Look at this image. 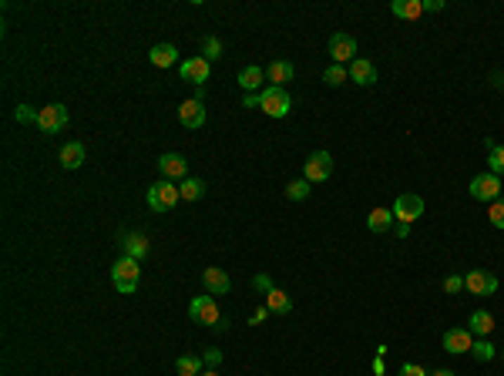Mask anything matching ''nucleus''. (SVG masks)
Segmentation results:
<instances>
[{"label":"nucleus","mask_w":504,"mask_h":376,"mask_svg":"<svg viewBox=\"0 0 504 376\" xmlns=\"http://www.w3.org/2000/svg\"><path fill=\"white\" fill-rule=\"evenodd\" d=\"M138 275H141V269H138V259L122 256L115 266H111V279H115V289H118L122 296H131V292L138 289Z\"/></svg>","instance_id":"nucleus-1"},{"label":"nucleus","mask_w":504,"mask_h":376,"mask_svg":"<svg viewBox=\"0 0 504 376\" xmlns=\"http://www.w3.org/2000/svg\"><path fill=\"white\" fill-rule=\"evenodd\" d=\"M259 108L269 118H286L292 111V98L286 88H262L259 91Z\"/></svg>","instance_id":"nucleus-2"},{"label":"nucleus","mask_w":504,"mask_h":376,"mask_svg":"<svg viewBox=\"0 0 504 376\" xmlns=\"http://www.w3.org/2000/svg\"><path fill=\"white\" fill-rule=\"evenodd\" d=\"M467 192H471V198H477V202H498L504 192V181L498 179V175L484 171V175H474L471 185H467Z\"/></svg>","instance_id":"nucleus-3"},{"label":"nucleus","mask_w":504,"mask_h":376,"mask_svg":"<svg viewBox=\"0 0 504 376\" xmlns=\"http://www.w3.org/2000/svg\"><path fill=\"white\" fill-rule=\"evenodd\" d=\"M330 175H333V155H330V151H313L303 165V179L309 181V185H320V181H326Z\"/></svg>","instance_id":"nucleus-4"},{"label":"nucleus","mask_w":504,"mask_h":376,"mask_svg":"<svg viewBox=\"0 0 504 376\" xmlns=\"http://www.w3.org/2000/svg\"><path fill=\"white\" fill-rule=\"evenodd\" d=\"M179 185H172L168 179L155 181L152 188H148V205H152L155 212H172L175 205H179Z\"/></svg>","instance_id":"nucleus-5"},{"label":"nucleus","mask_w":504,"mask_h":376,"mask_svg":"<svg viewBox=\"0 0 504 376\" xmlns=\"http://www.w3.org/2000/svg\"><path fill=\"white\" fill-rule=\"evenodd\" d=\"M394 222H407V226H413L420 215H424V198L417 195V192H403V195H397V202H394Z\"/></svg>","instance_id":"nucleus-6"},{"label":"nucleus","mask_w":504,"mask_h":376,"mask_svg":"<svg viewBox=\"0 0 504 376\" xmlns=\"http://www.w3.org/2000/svg\"><path fill=\"white\" fill-rule=\"evenodd\" d=\"M188 316H192V323H202V326H219L222 323L219 302L212 296H195V299L188 302Z\"/></svg>","instance_id":"nucleus-7"},{"label":"nucleus","mask_w":504,"mask_h":376,"mask_svg":"<svg viewBox=\"0 0 504 376\" xmlns=\"http://www.w3.org/2000/svg\"><path fill=\"white\" fill-rule=\"evenodd\" d=\"M464 289L474 292V296H491V292L498 289V275L488 269H474L464 275Z\"/></svg>","instance_id":"nucleus-8"},{"label":"nucleus","mask_w":504,"mask_h":376,"mask_svg":"<svg viewBox=\"0 0 504 376\" xmlns=\"http://www.w3.org/2000/svg\"><path fill=\"white\" fill-rule=\"evenodd\" d=\"M37 128L54 135V131H64L67 128V108L64 105H47L41 108V118H37Z\"/></svg>","instance_id":"nucleus-9"},{"label":"nucleus","mask_w":504,"mask_h":376,"mask_svg":"<svg viewBox=\"0 0 504 376\" xmlns=\"http://www.w3.org/2000/svg\"><path fill=\"white\" fill-rule=\"evenodd\" d=\"M330 58H333V64H353L356 60V41L350 34H333L330 37Z\"/></svg>","instance_id":"nucleus-10"},{"label":"nucleus","mask_w":504,"mask_h":376,"mask_svg":"<svg viewBox=\"0 0 504 376\" xmlns=\"http://www.w3.org/2000/svg\"><path fill=\"white\" fill-rule=\"evenodd\" d=\"M179 121L185 128H202L205 124V101L202 98H188L179 105Z\"/></svg>","instance_id":"nucleus-11"},{"label":"nucleus","mask_w":504,"mask_h":376,"mask_svg":"<svg viewBox=\"0 0 504 376\" xmlns=\"http://www.w3.org/2000/svg\"><path fill=\"white\" fill-rule=\"evenodd\" d=\"M158 171H162V175H165L168 181H185V171H188V162H185L182 155H179V151H168V155H162V158H158Z\"/></svg>","instance_id":"nucleus-12"},{"label":"nucleus","mask_w":504,"mask_h":376,"mask_svg":"<svg viewBox=\"0 0 504 376\" xmlns=\"http://www.w3.org/2000/svg\"><path fill=\"white\" fill-rule=\"evenodd\" d=\"M471 346H474L471 330H447L444 332V349H447L451 356H458V353H471Z\"/></svg>","instance_id":"nucleus-13"},{"label":"nucleus","mask_w":504,"mask_h":376,"mask_svg":"<svg viewBox=\"0 0 504 376\" xmlns=\"http://www.w3.org/2000/svg\"><path fill=\"white\" fill-rule=\"evenodd\" d=\"M202 283L209 289V296H226L232 289V279L226 275V269H215V266H209V269L202 272Z\"/></svg>","instance_id":"nucleus-14"},{"label":"nucleus","mask_w":504,"mask_h":376,"mask_svg":"<svg viewBox=\"0 0 504 376\" xmlns=\"http://www.w3.org/2000/svg\"><path fill=\"white\" fill-rule=\"evenodd\" d=\"M182 81H188V84H205L209 81V60L205 58H188L182 60Z\"/></svg>","instance_id":"nucleus-15"},{"label":"nucleus","mask_w":504,"mask_h":376,"mask_svg":"<svg viewBox=\"0 0 504 376\" xmlns=\"http://www.w3.org/2000/svg\"><path fill=\"white\" fill-rule=\"evenodd\" d=\"M292 74H296V67H292L290 60H273V64L266 67L269 88H286V81H292Z\"/></svg>","instance_id":"nucleus-16"},{"label":"nucleus","mask_w":504,"mask_h":376,"mask_svg":"<svg viewBox=\"0 0 504 376\" xmlns=\"http://www.w3.org/2000/svg\"><path fill=\"white\" fill-rule=\"evenodd\" d=\"M350 81H353V84H363V88H370V84H377V67H373L367 58H356L350 64Z\"/></svg>","instance_id":"nucleus-17"},{"label":"nucleus","mask_w":504,"mask_h":376,"mask_svg":"<svg viewBox=\"0 0 504 376\" xmlns=\"http://www.w3.org/2000/svg\"><path fill=\"white\" fill-rule=\"evenodd\" d=\"M122 252L128 259H138V262H141V259L148 256V239H145L141 232H128L122 239Z\"/></svg>","instance_id":"nucleus-18"},{"label":"nucleus","mask_w":504,"mask_h":376,"mask_svg":"<svg viewBox=\"0 0 504 376\" xmlns=\"http://www.w3.org/2000/svg\"><path fill=\"white\" fill-rule=\"evenodd\" d=\"M467 330H471V336H477V339H484L491 330H494V316H491L488 309H474L471 319H467Z\"/></svg>","instance_id":"nucleus-19"},{"label":"nucleus","mask_w":504,"mask_h":376,"mask_svg":"<svg viewBox=\"0 0 504 376\" xmlns=\"http://www.w3.org/2000/svg\"><path fill=\"white\" fill-rule=\"evenodd\" d=\"M390 14L400 17V20H417V17L424 14V0H394Z\"/></svg>","instance_id":"nucleus-20"},{"label":"nucleus","mask_w":504,"mask_h":376,"mask_svg":"<svg viewBox=\"0 0 504 376\" xmlns=\"http://www.w3.org/2000/svg\"><path fill=\"white\" fill-rule=\"evenodd\" d=\"M148 60H152L155 67H172L179 60V51H175V44H155L148 51Z\"/></svg>","instance_id":"nucleus-21"},{"label":"nucleus","mask_w":504,"mask_h":376,"mask_svg":"<svg viewBox=\"0 0 504 376\" xmlns=\"http://www.w3.org/2000/svg\"><path fill=\"white\" fill-rule=\"evenodd\" d=\"M266 306H269V313H276V316H290L292 313L290 292H283V289H273V292L266 296Z\"/></svg>","instance_id":"nucleus-22"},{"label":"nucleus","mask_w":504,"mask_h":376,"mask_svg":"<svg viewBox=\"0 0 504 376\" xmlns=\"http://www.w3.org/2000/svg\"><path fill=\"white\" fill-rule=\"evenodd\" d=\"M61 165L67 168V171H75V168L84 165V145H81V141L64 145V148H61Z\"/></svg>","instance_id":"nucleus-23"},{"label":"nucleus","mask_w":504,"mask_h":376,"mask_svg":"<svg viewBox=\"0 0 504 376\" xmlns=\"http://www.w3.org/2000/svg\"><path fill=\"white\" fill-rule=\"evenodd\" d=\"M262 67H256V64H249V67H243V74H239V88L245 91V94H252V91L262 88Z\"/></svg>","instance_id":"nucleus-24"},{"label":"nucleus","mask_w":504,"mask_h":376,"mask_svg":"<svg viewBox=\"0 0 504 376\" xmlns=\"http://www.w3.org/2000/svg\"><path fill=\"white\" fill-rule=\"evenodd\" d=\"M390 226H394V212H390V209H373L367 215V228H370V232H377V235H380V232H387Z\"/></svg>","instance_id":"nucleus-25"},{"label":"nucleus","mask_w":504,"mask_h":376,"mask_svg":"<svg viewBox=\"0 0 504 376\" xmlns=\"http://www.w3.org/2000/svg\"><path fill=\"white\" fill-rule=\"evenodd\" d=\"M179 195H182V202H199V198L205 195V181L202 179H185L182 185H179Z\"/></svg>","instance_id":"nucleus-26"},{"label":"nucleus","mask_w":504,"mask_h":376,"mask_svg":"<svg viewBox=\"0 0 504 376\" xmlns=\"http://www.w3.org/2000/svg\"><path fill=\"white\" fill-rule=\"evenodd\" d=\"M471 356H474L477 363H491L494 356H498V349H494V343H488V336H484V339H474Z\"/></svg>","instance_id":"nucleus-27"},{"label":"nucleus","mask_w":504,"mask_h":376,"mask_svg":"<svg viewBox=\"0 0 504 376\" xmlns=\"http://www.w3.org/2000/svg\"><path fill=\"white\" fill-rule=\"evenodd\" d=\"M323 81H326L330 88H340L343 81H350V67H343V64H330V67L323 71Z\"/></svg>","instance_id":"nucleus-28"},{"label":"nucleus","mask_w":504,"mask_h":376,"mask_svg":"<svg viewBox=\"0 0 504 376\" xmlns=\"http://www.w3.org/2000/svg\"><path fill=\"white\" fill-rule=\"evenodd\" d=\"M309 192H313V185H309L306 179H296V181H290V185H286V198H290V202H306V198H309Z\"/></svg>","instance_id":"nucleus-29"},{"label":"nucleus","mask_w":504,"mask_h":376,"mask_svg":"<svg viewBox=\"0 0 504 376\" xmlns=\"http://www.w3.org/2000/svg\"><path fill=\"white\" fill-rule=\"evenodd\" d=\"M202 363L199 356H179V363H175V370H179V376H202Z\"/></svg>","instance_id":"nucleus-30"},{"label":"nucleus","mask_w":504,"mask_h":376,"mask_svg":"<svg viewBox=\"0 0 504 376\" xmlns=\"http://www.w3.org/2000/svg\"><path fill=\"white\" fill-rule=\"evenodd\" d=\"M488 165H491V175L501 179L504 175V145H494V148L488 151Z\"/></svg>","instance_id":"nucleus-31"},{"label":"nucleus","mask_w":504,"mask_h":376,"mask_svg":"<svg viewBox=\"0 0 504 376\" xmlns=\"http://www.w3.org/2000/svg\"><path fill=\"white\" fill-rule=\"evenodd\" d=\"M202 51H205V60L212 64V60L222 58V41L219 37H205V44H202Z\"/></svg>","instance_id":"nucleus-32"},{"label":"nucleus","mask_w":504,"mask_h":376,"mask_svg":"<svg viewBox=\"0 0 504 376\" xmlns=\"http://www.w3.org/2000/svg\"><path fill=\"white\" fill-rule=\"evenodd\" d=\"M488 219H491V226H494V228H504V198H498V202H491Z\"/></svg>","instance_id":"nucleus-33"},{"label":"nucleus","mask_w":504,"mask_h":376,"mask_svg":"<svg viewBox=\"0 0 504 376\" xmlns=\"http://www.w3.org/2000/svg\"><path fill=\"white\" fill-rule=\"evenodd\" d=\"M14 118L20 121V124H37V118H41V111H34V108H27V105H20L14 111Z\"/></svg>","instance_id":"nucleus-34"},{"label":"nucleus","mask_w":504,"mask_h":376,"mask_svg":"<svg viewBox=\"0 0 504 376\" xmlns=\"http://www.w3.org/2000/svg\"><path fill=\"white\" fill-rule=\"evenodd\" d=\"M252 286H256V292H266V296H269V292H273V279H269V275H266V272H262V275H256V279H252Z\"/></svg>","instance_id":"nucleus-35"},{"label":"nucleus","mask_w":504,"mask_h":376,"mask_svg":"<svg viewBox=\"0 0 504 376\" xmlns=\"http://www.w3.org/2000/svg\"><path fill=\"white\" fill-rule=\"evenodd\" d=\"M397 376H430V373L424 370V366H417V363H403Z\"/></svg>","instance_id":"nucleus-36"},{"label":"nucleus","mask_w":504,"mask_h":376,"mask_svg":"<svg viewBox=\"0 0 504 376\" xmlns=\"http://www.w3.org/2000/svg\"><path fill=\"white\" fill-rule=\"evenodd\" d=\"M464 289V275H447L444 279V292H460Z\"/></svg>","instance_id":"nucleus-37"},{"label":"nucleus","mask_w":504,"mask_h":376,"mask_svg":"<svg viewBox=\"0 0 504 376\" xmlns=\"http://www.w3.org/2000/svg\"><path fill=\"white\" fill-rule=\"evenodd\" d=\"M266 319H269V306H262V309H256V313L249 316V326H262Z\"/></svg>","instance_id":"nucleus-38"},{"label":"nucleus","mask_w":504,"mask_h":376,"mask_svg":"<svg viewBox=\"0 0 504 376\" xmlns=\"http://www.w3.org/2000/svg\"><path fill=\"white\" fill-rule=\"evenodd\" d=\"M202 360L209 363V366H219V363H222V353H219V349H205V353H202Z\"/></svg>","instance_id":"nucleus-39"},{"label":"nucleus","mask_w":504,"mask_h":376,"mask_svg":"<svg viewBox=\"0 0 504 376\" xmlns=\"http://www.w3.org/2000/svg\"><path fill=\"white\" fill-rule=\"evenodd\" d=\"M427 11H444V0H424V14Z\"/></svg>","instance_id":"nucleus-40"},{"label":"nucleus","mask_w":504,"mask_h":376,"mask_svg":"<svg viewBox=\"0 0 504 376\" xmlns=\"http://www.w3.org/2000/svg\"><path fill=\"white\" fill-rule=\"evenodd\" d=\"M243 105H245V108H259V94H245Z\"/></svg>","instance_id":"nucleus-41"},{"label":"nucleus","mask_w":504,"mask_h":376,"mask_svg":"<svg viewBox=\"0 0 504 376\" xmlns=\"http://www.w3.org/2000/svg\"><path fill=\"white\" fill-rule=\"evenodd\" d=\"M411 235V226L407 222H397V239H407Z\"/></svg>","instance_id":"nucleus-42"},{"label":"nucleus","mask_w":504,"mask_h":376,"mask_svg":"<svg viewBox=\"0 0 504 376\" xmlns=\"http://www.w3.org/2000/svg\"><path fill=\"white\" fill-rule=\"evenodd\" d=\"M430 376H454L451 370H437V373H430Z\"/></svg>","instance_id":"nucleus-43"},{"label":"nucleus","mask_w":504,"mask_h":376,"mask_svg":"<svg viewBox=\"0 0 504 376\" xmlns=\"http://www.w3.org/2000/svg\"><path fill=\"white\" fill-rule=\"evenodd\" d=\"M202 376H219V373H215V370H209V373H202Z\"/></svg>","instance_id":"nucleus-44"},{"label":"nucleus","mask_w":504,"mask_h":376,"mask_svg":"<svg viewBox=\"0 0 504 376\" xmlns=\"http://www.w3.org/2000/svg\"><path fill=\"white\" fill-rule=\"evenodd\" d=\"M498 84H501V88H504V77H498Z\"/></svg>","instance_id":"nucleus-45"}]
</instances>
